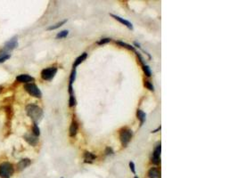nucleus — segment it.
I'll use <instances>...</instances> for the list:
<instances>
[{
	"instance_id": "7c9ffc66",
	"label": "nucleus",
	"mask_w": 238,
	"mask_h": 178,
	"mask_svg": "<svg viewBox=\"0 0 238 178\" xmlns=\"http://www.w3.org/2000/svg\"><path fill=\"white\" fill-rule=\"evenodd\" d=\"M2 91H3V86H0V93L2 92Z\"/></svg>"
},
{
	"instance_id": "ddd939ff",
	"label": "nucleus",
	"mask_w": 238,
	"mask_h": 178,
	"mask_svg": "<svg viewBox=\"0 0 238 178\" xmlns=\"http://www.w3.org/2000/svg\"><path fill=\"white\" fill-rule=\"evenodd\" d=\"M149 178H161V171L157 167H151L148 171Z\"/></svg>"
},
{
	"instance_id": "f3484780",
	"label": "nucleus",
	"mask_w": 238,
	"mask_h": 178,
	"mask_svg": "<svg viewBox=\"0 0 238 178\" xmlns=\"http://www.w3.org/2000/svg\"><path fill=\"white\" fill-rule=\"evenodd\" d=\"M116 44H118L119 46H122V47H125V48H127V49H128V50H131V51H134V52L136 53L135 47L131 46V45H128V44H127V43H125V42H122V41H116Z\"/></svg>"
},
{
	"instance_id": "473e14b6",
	"label": "nucleus",
	"mask_w": 238,
	"mask_h": 178,
	"mask_svg": "<svg viewBox=\"0 0 238 178\" xmlns=\"http://www.w3.org/2000/svg\"><path fill=\"white\" fill-rule=\"evenodd\" d=\"M61 178H63V177H61Z\"/></svg>"
},
{
	"instance_id": "393cba45",
	"label": "nucleus",
	"mask_w": 238,
	"mask_h": 178,
	"mask_svg": "<svg viewBox=\"0 0 238 178\" xmlns=\"http://www.w3.org/2000/svg\"><path fill=\"white\" fill-rule=\"evenodd\" d=\"M112 39H109V38H105V39H102L100 40L97 42V45H105V44H107V43H109V42H111Z\"/></svg>"
},
{
	"instance_id": "6ab92c4d",
	"label": "nucleus",
	"mask_w": 238,
	"mask_h": 178,
	"mask_svg": "<svg viewBox=\"0 0 238 178\" xmlns=\"http://www.w3.org/2000/svg\"><path fill=\"white\" fill-rule=\"evenodd\" d=\"M65 22H67V20H63L62 21H60L58 23H56V24H54V25H52V26L48 27L47 28V30H56V29H58L61 26H63Z\"/></svg>"
},
{
	"instance_id": "f257e3e1",
	"label": "nucleus",
	"mask_w": 238,
	"mask_h": 178,
	"mask_svg": "<svg viewBox=\"0 0 238 178\" xmlns=\"http://www.w3.org/2000/svg\"><path fill=\"white\" fill-rule=\"evenodd\" d=\"M27 115L31 119L34 123L38 124L43 118V110L36 104H29L26 106Z\"/></svg>"
},
{
	"instance_id": "4be33fe9",
	"label": "nucleus",
	"mask_w": 238,
	"mask_h": 178,
	"mask_svg": "<svg viewBox=\"0 0 238 178\" xmlns=\"http://www.w3.org/2000/svg\"><path fill=\"white\" fill-rule=\"evenodd\" d=\"M68 34H69V31L68 30H62L61 32L59 33H57L56 35V39H63V38H66L67 36H68Z\"/></svg>"
},
{
	"instance_id": "9d476101",
	"label": "nucleus",
	"mask_w": 238,
	"mask_h": 178,
	"mask_svg": "<svg viewBox=\"0 0 238 178\" xmlns=\"http://www.w3.org/2000/svg\"><path fill=\"white\" fill-rule=\"evenodd\" d=\"M16 80L18 82H21V83H26V84H29L30 82H33L34 78L28 75V74H21V75H19L16 77Z\"/></svg>"
},
{
	"instance_id": "c756f323",
	"label": "nucleus",
	"mask_w": 238,
	"mask_h": 178,
	"mask_svg": "<svg viewBox=\"0 0 238 178\" xmlns=\"http://www.w3.org/2000/svg\"><path fill=\"white\" fill-rule=\"evenodd\" d=\"M134 45L137 46V47H138V48H140V47H141V46H140V44L137 43V42H134Z\"/></svg>"
},
{
	"instance_id": "a211bd4d",
	"label": "nucleus",
	"mask_w": 238,
	"mask_h": 178,
	"mask_svg": "<svg viewBox=\"0 0 238 178\" xmlns=\"http://www.w3.org/2000/svg\"><path fill=\"white\" fill-rule=\"evenodd\" d=\"M70 94V99H69V106L71 108H72L74 106H76L77 104V101H76V98L74 96V94L73 93H69Z\"/></svg>"
},
{
	"instance_id": "7ed1b4c3",
	"label": "nucleus",
	"mask_w": 238,
	"mask_h": 178,
	"mask_svg": "<svg viewBox=\"0 0 238 178\" xmlns=\"http://www.w3.org/2000/svg\"><path fill=\"white\" fill-rule=\"evenodd\" d=\"M17 46H18V39H17V37H13V38H12L10 40H8L7 43L5 44L3 49L0 51V56L9 54V53H10L12 50H13L14 48H16Z\"/></svg>"
},
{
	"instance_id": "6e6552de",
	"label": "nucleus",
	"mask_w": 238,
	"mask_h": 178,
	"mask_svg": "<svg viewBox=\"0 0 238 178\" xmlns=\"http://www.w3.org/2000/svg\"><path fill=\"white\" fill-rule=\"evenodd\" d=\"M24 140L26 141L27 143L31 146H36V145L39 144V138L38 136L34 135L33 134H25L24 136H23Z\"/></svg>"
},
{
	"instance_id": "a878e982",
	"label": "nucleus",
	"mask_w": 238,
	"mask_h": 178,
	"mask_svg": "<svg viewBox=\"0 0 238 178\" xmlns=\"http://www.w3.org/2000/svg\"><path fill=\"white\" fill-rule=\"evenodd\" d=\"M129 168H130V170H131L133 174L136 175V167H135V163L133 161L129 162Z\"/></svg>"
},
{
	"instance_id": "dca6fc26",
	"label": "nucleus",
	"mask_w": 238,
	"mask_h": 178,
	"mask_svg": "<svg viewBox=\"0 0 238 178\" xmlns=\"http://www.w3.org/2000/svg\"><path fill=\"white\" fill-rule=\"evenodd\" d=\"M137 117H138V119L139 121H140V126H142L143 124L146 122V114L143 112L142 110L138 109V110L137 111Z\"/></svg>"
},
{
	"instance_id": "5701e85b",
	"label": "nucleus",
	"mask_w": 238,
	"mask_h": 178,
	"mask_svg": "<svg viewBox=\"0 0 238 178\" xmlns=\"http://www.w3.org/2000/svg\"><path fill=\"white\" fill-rule=\"evenodd\" d=\"M75 79H76V69H73L71 73V76H70V81H69L70 83H69V85H72Z\"/></svg>"
},
{
	"instance_id": "2f4dec72",
	"label": "nucleus",
	"mask_w": 238,
	"mask_h": 178,
	"mask_svg": "<svg viewBox=\"0 0 238 178\" xmlns=\"http://www.w3.org/2000/svg\"><path fill=\"white\" fill-rule=\"evenodd\" d=\"M134 178H138V176H135V177H134Z\"/></svg>"
},
{
	"instance_id": "2eb2a0df",
	"label": "nucleus",
	"mask_w": 238,
	"mask_h": 178,
	"mask_svg": "<svg viewBox=\"0 0 238 178\" xmlns=\"http://www.w3.org/2000/svg\"><path fill=\"white\" fill-rule=\"evenodd\" d=\"M96 158V156L92 152H85L84 153V161L86 163H92Z\"/></svg>"
},
{
	"instance_id": "0eeeda50",
	"label": "nucleus",
	"mask_w": 238,
	"mask_h": 178,
	"mask_svg": "<svg viewBox=\"0 0 238 178\" xmlns=\"http://www.w3.org/2000/svg\"><path fill=\"white\" fill-rule=\"evenodd\" d=\"M161 143H160V144L155 147L154 151L152 152V162L154 165H159V164L161 163V158H160V156H161Z\"/></svg>"
},
{
	"instance_id": "bb28decb",
	"label": "nucleus",
	"mask_w": 238,
	"mask_h": 178,
	"mask_svg": "<svg viewBox=\"0 0 238 178\" xmlns=\"http://www.w3.org/2000/svg\"><path fill=\"white\" fill-rule=\"evenodd\" d=\"M9 58H10V54H7V55H2V56H0V63H2V62H6V61L9 59Z\"/></svg>"
},
{
	"instance_id": "1a4fd4ad",
	"label": "nucleus",
	"mask_w": 238,
	"mask_h": 178,
	"mask_svg": "<svg viewBox=\"0 0 238 178\" xmlns=\"http://www.w3.org/2000/svg\"><path fill=\"white\" fill-rule=\"evenodd\" d=\"M30 164H31V160L30 158H22V159H21L20 161L17 163V165H16L17 170L19 172L23 171Z\"/></svg>"
},
{
	"instance_id": "9b49d317",
	"label": "nucleus",
	"mask_w": 238,
	"mask_h": 178,
	"mask_svg": "<svg viewBox=\"0 0 238 178\" xmlns=\"http://www.w3.org/2000/svg\"><path fill=\"white\" fill-rule=\"evenodd\" d=\"M110 15L112 16V17H113L115 20H117V21H119V22L120 23H122L123 25H125V26H127L129 30H133V25H132V23L130 22V21H127L125 20V19H123V18H121V17H119V16H118V15H115V14H113V13H110Z\"/></svg>"
},
{
	"instance_id": "423d86ee",
	"label": "nucleus",
	"mask_w": 238,
	"mask_h": 178,
	"mask_svg": "<svg viewBox=\"0 0 238 178\" xmlns=\"http://www.w3.org/2000/svg\"><path fill=\"white\" fill-rule=\"evenodd\" d=\"M57 72V68L56 67H49L44 69L41 71V78L46 80V81H50L54 79V77L55 76V74Z\"/></svg>"
},
{
	"instance_id": "20e7f679",
	"label": "nucleus",
	"mask_w": 238,
	"mask_h": 178,
	"mask_svg": "<svg viewBox=\"0 0 238 178\" xmlns=\"http://www.w3.org/2000/svg\"><path fill=\"white\" fill-rule=\"evenodd\" d=\"M132 130L129 128H122L119 130V140L121 145L123 147H126L127 145L128 144V143L130 142V140L132 138Z\"/></svg>"
},
{
	"instance_id": "c85d7f7f",
	"label": "nucleus",
	"mask_w": 238,
	"mask_h": 178,
	"mask_svg": "<svg viewBox=\"0 0 238 178\" xmlns=\"http://www.w3.org/2000/svg\"><path fill=\"white\" fill-rule=\"evenodd\" d=\"M161 126H158V127H157V128H156V129H155V130H152V133H156V132H158V131H160V130H161Z\"/></svg>"
},
{
	"instance_id": "cd10ccee",
	"label": "nucleus",
	"mask_w": 238,
	"mask_h": 178,
	"mask_svg": "<svg viewBox=\"0 0 238 178\" xmlns=\"http://www.w3.org/2000/svg\"><path fill=\"white\" fill-rule=\"evenodd\" d=\"M105 154L106 155H113V154H114V152L111 147H106Z\"/></svg>"
},
{
	"instance_id": "f03ea898",
	"label": "nucleus",
	"mask_w": 238,
	"mask_h": 178,
	"mask_svg": "<svg viewBox=\"0 0 238 178\" xmlns=\"http://www.w3.org/2000/svg\"><path fill=\"white\" fill-rule=\"evenodd\" d=\"M14 173L13 166L9 162H3L0 164V178H11Z\"/></svg>"
},
{
	"instance_id": "4468645a",
	"label": "nucleus",
	"mask_w": 238,
	"mask_h": 178,
	"mask_svg": "<svg viewBox=\"0 0 238 178\" xmlns=\"http://www.w3.org/2000/svg\"><path fill=\"white\" fill-rule=\"evenodd\" d=\"M86 57H87V53L84 52L83 53H81L79 57L75 60V62H74V63H73V69H76L81 62H83L86 59Z\"/></svg>"
},
{
	"instance_id": "39448f33",
	"label": "nucleus",
	"mask_w": 238,
	"mask_h": 178,
	"mask_svg": "<svg viewBox=\"0 0 238 178\" xmlns=\"http://www.w3.org/2000/svg\"><path fill=\"white\" fill-rule=\"evenodd\" d=\"M24 89L29 94H30L31 96L36 97V98H40L42 96V93L40 91V89L36 86L35 84L32 83H29L24 86Z\"/></svg>"
},
{
	"instance_id": "b1692460",
	"label": "nucleus",
	"mask_w": 238,
	"mask_h": 178,
	"mask_svg": "<svg viewBox=\"0 0 238 178\" xmlns=\"http://www.w3.org/2000/svg\"><path fill=\"white\" fill-rule=\"evenodd\" d=\"M145 86H146L147 89H149L150 91H154V86L152 85V83L148 80H146L145 81Z\"/></svg>"
},
{
	"instance_id": "412c9836",
	"label": "nucleus",
	"mask_w": 238,
	"mask_h": 178,
	"mask_svg": "<svg viewBox=\"0 0 238 178\" xmlns=\"http://www.w3.org/2000/svg\"><path fill=\"white\" fill-rule=\"evenodd\" d=\"M143 71H144V72L146 74L147 77H151V75H152V71H151V69H150V67L148 66V65H146V64H144L143 65Z\"/></svg>"
},
{
	"instance_id": "aec40b11",
	"label": "nucleus",
	"mask_w": 238,
	"mask_h": 178,
	"mask_svg": "<svg viewBox=\"0 0 238 178\" xmlns=\"http://www.w3.org/2000/svg\"><path fill=\"white\" fill-rule=\"evenodd\" d=\"M32 132H33L34 135H36V136H40V127H39V126L38 124H36V123H34L33 124V127H32Z\"/></svg>"
},
{
	"instance_id": "f8f14e48",
	"label": "nucleus",
	"mask_w": 238,
	"mask_h": 178,
	"mask_svg": "<svg viewBox=\"0 0 238 178\" xmlns=\"http://www.w3.org/2000/svg\"><path fill=\"white\" fill-rule=\"evenodd\" d=\"M78 129H79V124H78V122L75 119H73L72 122L71 124V126H70V133H69L70 136L71 137H74L77 135V133H78Z\"/></svg>"
}]
</instances>
